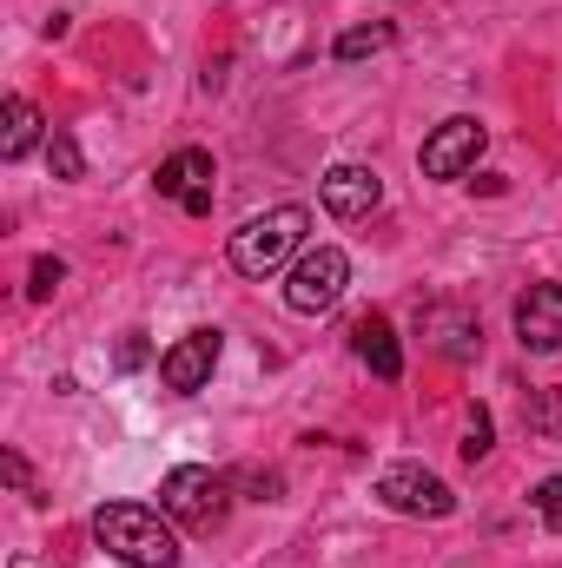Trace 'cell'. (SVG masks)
Instances as JSON below:
<instances>
[{"instance_id": "14", "label": "cell", "mask_w": 562, "mask_h": 568, "mask_svg": "<svg viewBox=\"0 0 562 568\" xmlns=\"http://www.w3.org/2000/svg\"><path fill=\"white\" fill-rule=\"evenodd\" d=\"M47 165H53V179H80L87 172V159H80V145H73V133H47Z\"/></svg>"}, {"instance_id": "13", "label": "cell", "mask_w": 562, "mask_h": 568, "mask_svg": "<svg viewBox=\"0 0 562 568\" xmlns=\"http://www.w3.org/2000/svg\"><path fill=\"white\" fill-rule=\"evenodd\" d=\"M391 40H398V27H391V20H371V27H351V33H338V47H331V53H338V67H358V60L384 53Z\"/></svg>"}, {"instance_id": "12", "label": "cell", "mask_w": 562, "mask_h": 568, "mask_svg": "<svg viewBox=\"0 0 562 568\" xmlns=\"http://www.w3.org/2000/svg\"><path fill=\"white\" fill-rule=\"evenodd\" d=\"M40 145V106L33 100H7V126H0V159H27Z\"/></svg>"}, {"instance_id": "2", "label": "cell", "mask_w": 562, "mask_h": 568, "mask_svg": "<svg viewBox=\"0 0 562 568\" xmlns=\"http://www.w3.org/2000/svg\"><path fill=\"white\" fill-rule=\"evenodd\" d=\"M304 225H311V212H304V205H272V212L245 219V225L232 232V245H225L232 272H245V278H272L284 258L304 245Z\"/></svg>"}, {"instance_id": "11", "label": "cell", "mask_w": 562, "mask_h": 568, "mask_svg": "<svg viewBox=\"0 0 562 568\" xmlns=\"http://www.w3.org/2000/svg\"><path fill=\"white\" fill-rule=\"evenodd\" d=\"M351 351L384 377V384H398L404 377V351H398V331H391V317H358V331H351Z\"/></svg>"}, {"instance_id": "18", "label": "cell", "mask_w": 562, "mask_h": 568, "mask_svg": "<svg viewBox=\"0 0 562 568\" xmlns=\"http://www.w3.org/2000/svg\"><path fill=\"white\" fill-rule=\"evenodd\" d=\"M145 364V331H127L120 351H113V371H140Z\"/></svg>"}, {"instance_id": "4", "label": "cell", "mask_w": 562, "mask_h": 568, "mask_svg": "<svg viewBox=\"0 0 562 568\" xmlns=\"http://www.w3.org/2000/svg\"><path fill=\"white\" fill-rule=\"evenodd\" d=\"M159 509L172 523H185V529H212L225 516V476L205 469V463H185V469H172L159 483Z\"/></svg>"}, {"instance_id": "15", "label": "cell", "mask_w": 562, "mask_h": 568, "mask_svg": "<svg viewBox=\"0 0 562 568\" xmlns=\"http://www.w3.org/2000/svg\"><path fill=\"white\" fill-rule=\"evenodd\" d=\"M60 278H67V265H60V258H33V272H27V297H33V304H47V297L60 291Z\"/></svg>"}, {"instance_id": "21", "label": "cell", "mask_w": 562, "mask_h": 568, "mask_svg": "<svg viewBox=\"0 0 562 568\" xmlns=\"http://www.w3.org/2000/svg\"><path fill=\"white\" fill-rule=\"evenodd\" d=\"M0 469H7V483H13V489H27V463H20V456H13V449H7V456H0Z\"/></svg>"}, {"instance_id": "16", "label": "cell", "mask_w": 562, "mask_h": 568, "mask_svg": "<svg viewBox=\"0 0 562 568\" xmlns=\"http://www.w3.org/2000/svg\"><path fill=\"white\" fill-rule=\"evenodd\" d=\"M436 317H443V344H436V351H443V357H470L476 324H470V317H456V311H436Z\"/></svg>"}, {"instance_id": "8", "label": "cell", "mask_w": 562, "mask_h": 568, "mask_svg": "<svg viewBox=\"0 0 562 568\" xmlns=\"http://www.w3.org/2000/svg\"><path fill=\"white\" fill-rule=\"evenodd\" d=\"M516 337H523V351H536V357L562 351V284H530V291L516 297Z\"/></svg>"}, {"instance_id": "9", "label": "cell", "mask_w": 562, "mask_h": 568, "mask_svg": "<svg viewBox=\"0 0 562 568\" xmlns=\"http://www.w3.org/2000/svg\"><path fill=\"white\" fill-rule=\"evenodd\" d=\"M378 199H384V179H378L371 165H331V172H324V212H338V219H371Z\"/></svg>"}, {"instance_id": "19", "label": "cell", "mask_w": 562, "mask_h": 568, "mask_svg": "<svg viewBox=\"0 0 562 568\" xmlns=\"http://www.w3.org/2000/svg\"><path fill=\"white\" fill-rule=\"evenodd\" d=\"M463 456H470V463H483V456H490V417H483V410L470 417V443H463Z\"/></svg>"}, {"instance_id": "17", "label": "cell", "mask_w": 562, "mask_h": 568, "mask_svg": "<svg viewBox=\"0 0 562 568\" xmlns=\"http://www.w3.org/2000/svg\"><path fill=\"white\" fill-rule=\"evenodd\" d=\"M536 516H543L550 529H562V476H543V483H536Z\"/></svg>"}, {"instance_id": "7", "label": "cell", "mask_w": 562, "mask_h": 568, "mask_svg": "<svg viewBox=\"0 0 562 568\" xmlns=\"http://www.w3.org/2000/svg\"><path fill=\"white\" fill-rule=\"evenodd\" d=\"M483 126L470 120V113H456V120H443L430 140H423V179H463L476 159H483Z\"/></svg>"}, {"instance_id": "20", "label": "cell", "mask_w": 562, "mask_h": 568, "mask_svg": "<svg viewBox=\"0 0 562 568\" xmlns=\"http://www.w3.org/2000/svg\"><path fill=\"white\" fill-rule=\"evenodd\" d=\"M530 424H536V429H562V390H550V397L530 410Z\"/></svg>"}, {"instance_id": "3", "label": "cell", "mask_w": 562, "mask_h": 568, "mask_svg": "<svg viewBox=\"0 0 562 568\" xmlns=\"http://www.w3.org/2000/svg\"><path fill=\"white\" fill-rule=\"evenodd\" d=\"M344 284H351V258H344L338 245H311V252H298L291 272H284V304H291L298 317H324V311L344 297Z\"/></svg>"}, {"instance_id": "6", "label": "cell", "mask_w": 562, "mask_h": 568, "mask_svg": "<svg viewBox=\"0 0 562 568\" xmlns=\"http://www.w3.org/2000/svg\"><path fill=\"white\" fill-rule=\"evenodd\" d=\"M219 351H225V331H212V324L185 331V337L159 357V384H165V390H179V397L205 390V384H212V371H219Z\"/></svg>"}, {"instance_id": "10", "label": "cell", "mask_w": 562, "mask_h": 568, "mask_svg": "<svg viewBox=\"0 0 562 568\" xmlns=\"http://www.w3.org/2000/svg\"><path fill=\"white\" fill-rule=\"evenodd\" d=\"M152 185H159V199H192V192H205L212 185V152H199V145H179L172 159H159V172H152Z\"/></svg>"}, {"instance_id": "5", "label": "cell", "mask_w": 562, "mask_h": 568, "mask_svg": "<svg viewBox=\"0 0 562 568\" xmlns=\"http://www.w3.org/2000/svg\"><path fill=\"white\" fill-rule=\"evenodd\" d=\"M378 503L384 509H398V516H423V523H443V516H456V496H450V483L443 476H430L418 463H398V469H384L378 476Z\"/></svg>"}, {"instance_id": "1", "label": "cell", "mask_w": 562, "mask_h": 568, "mask_svg": "<svg viewBox=\"0 0 562 568\" xmlns=\"http://www.w3.org/2000/svg\"><path fill=\"white\" fill-rule=\"evenodd\" d=\"M93 536L107 556L127 568H179V536L165 523V509H140V503H107L93 516Z\"/></svg>"}]
</instances>
